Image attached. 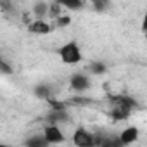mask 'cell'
<instances>
[{
    "label": "cell",
    "mask_w": 147,
    "mask_h": 147,
    "mask_svg": "<svg viewBox=\"0 0 147 147\" xmlns=\"http://www.w3.org/2000/svg\"><path fill=\"white\" fill-rule=\"evenodd\" d=\"M88 71L92 73V75H104V73L107 71V66L104 62H92L88 66Z\"/></svg>",
    "instance_id": "11"
},
{
    "label": "cell",
    "mask_w": 147,
    "mask_h": 147,
    "mask_svg": "<svg viewBox=\"0 0 147 147\" xmlns=\"http://www.w3.org/2000/svg\"><path fill=\"white\" fill-rule=\"evenodd\" d=\"M26 144H28L30 147H45V145H49L47 140H45V137H43V133H42V135H36V137H33V138H28Z\"/></svg>",
    "instance_id": "10"
},
{
    "label": "cell",
    "mask_w": 147,
    "mask_h": 147,
    "mask_svg": "<svg viewBox=\"0 0 147 147\" xmlns=\"http://www.w3.org/2000/svg\"><path fill=\"white\" fill-rule=\"evenodd\" d=\"M57 54H59V57H61V61L64 62V64H78V62H82V59H83V54H82V49H80V45L75 42V40H71V42H66L59 50H57Z\"/></svg>",
    "instance_id": "1"
},
{
    "label": "cell",
    "mask_w": 147,
    "mask_h": 147,
    "mask_svg": "<svg viewBox=\"0 0 147 147\" xmlns=\"http://www.w3.org/2000/svg\"><path fill=\"white\" fill-rule=\"evenodd\" d=\"M138 128L137 126H126L121 133H119V138H121V144L123 145H130V144H135L138 140Z\"/></svg>",
    "instance_id": "7"
},
{
    "label": "cell",
    "mask_w": 147,
    "mask_h": 147,
    "mask_svg": "<svg viewBox=\"0 0 147 147\" xmlns=\"http://www.w3.org/2000/svg\"><path fill=\"white\" fill-rule=\"evenodd\" d=\"M55 2L69 11H80L83 7V0H55Z\"/></svg>",
    "instance_id": "9"
},
{
    "label": "cell",
    "mask_w": 147,
    "mask_h": 147,
    "mask_svg": "<svg viewBox=\"0 0 147 147\" xmlns=\"http://www.w3.org/2000/svg\"><path fill=\"white\" fill-rule=\"evenodd\" d=\"M0 69H2L4 75H12V73H14V69H12V67L9 66V62H5V61L0 62Z\"/></svg>",
    "instance_id": "16"
},
{
    "label": "cell",
    "mask_w": 147,
    "mask_h": 147,
    "mask_svg": "<svg viewBox=\"0 0 147 147\" xmlns=\"http://www.w3.org/2000/svg\"><path fill=\"white\" fill-rule=\"evenodd\" d=\"M109 102L111 106H118V107H123L126 111H133L137 107V102L126 95V94H118V95H109Z\"/></svg>",
    "instance_id": "5"
},
{
    "label": "cell",
    "mask_w": 147,
    "mask_h": 147,
    "mask_svg": "<svg viewBox=\"0 0 147 147\" xmlns=\"http://www.w3.org/2000/svg\"><path fill=\"white\" fill-rule=\"evenodd\" d=\"M140 30H142V33H147V11H145V14H144V18H142Z\"/></svg>",
    "instance_id": "17"
},
{
    "label": "cell",
    "mask_w": 147,
    "mask_h": 147,
    "mask_svg": "<svg viewBox=\"0 0 147 147\" xmlns=\"http://www.w3.org/2000/svg\"><path fill=\"white\" fill-rule=\"evenodd\" d=\"M61 7H62V5H59L55 0H54V4H50V9H49V16H50L52 19H57V18L61 16Z\"/></svg>",
    "instance_id": "13"
},
{
    "label": "cell",
    "mask_w": 147,
    "mask_h": 147,
    "mask_svg": "<svg viewBox=\"0 0 147 147\" xmlns=\"http://www.w3.org/2000/svg\"><path fill=\"white\" fill-rule=\"evenodd\" d=\"M71 23V18L69 16H59L57 19H55V26L57 28H64V26H67Z\"/></svg>",
    "instance_id": "14"
},
{
    "label": "cell",
    "mask_w": 147,
    "mask_h": 147,
    "mask_svg": "<svg viewBox=\"0 0 147 147\" xmlns=\"http://www.w3.org/2000/svg\"><path fill=\"white\" fill-rule=\"evenodd\" d=\"M144 36H145V40H147V33H144Z\"/></svg>",
    "instance_id": "18"
},
{
    "label": "cell",
    "mask_w": 147,
    "mask_h": 147,
    "mask_svg": "<svg viewBox=\"0 0 147 147\" xmlns=\"http://www.w3.org/2000/svg\"><path fill=\"white\" fill-rule=\"evenodd\" d=\"M49 9H50V4L40 0V2H36L33 5V14L36 16V19H43L45 16H49Z\"/></svg>",
    "instance_id": "8"
},
{
    "label": "cell",
    "mask_w": 147,
    "mask_h": 147,
    "mask_svg": "<svg viewBox=\"0 0 147 147\" xmlns=\"http://www.w3.org/2000/svg\"><path fill=\"white\" fill-rule=\"evenodd\" d=\"M28 31L33 35H49L52 31V26L45 19H35L28 24Z\"/></svg>",
    "instance_id": "6"
},
{
    "label": "cell",
    "mask_w": 147,
    "mask_h": 147,
    "mask_svg": "<svg viewBox=\"0 0 147 147\" xmlns=\"http://www.w3.org/2000/svg\"><path fill=\"white\" fill-rule=\"evenodd\" d=\"M35 95H36V97H42V99H45V100H49L50 95H52V92H50V88H49L47 85H38V87L35 88Z\"/></svg>",
    "instance_id": "12"
},
{
    "label": "cell",
    "mask_w": 147,
    "mask_h": 147,
    "mask_svg": "<svg viewBox=\"0 0 147 147\" xmlns=\"http://www.w3.org/2000/svg\"><path fill=\"white\" fill-rule=\"evenodd\" d=\"M43 137L47 140L49 145H54V144H62L64 142V133L61 130V126L57 123H50L43 128Z\"/></svg>",
    "instance_id": "3"
},
{
    "label": "cell",
    "mask_w": 147,
    "mask_h": 147,
    "mask_svg": "<svg viewBox=\"0 0 147 147\" xmlns=\"http://www.w3.org/2000/svg\"><path fill=\"white\" fill-rule=\"evenodd\" d=\"M92 2H94V7H95V11H104L109 0H92Z\"/></svg>",
    "instance_id": "15"
},
{
    "label": "cell",
    "mask_w": 147,
    "mask_h": 147,
    "mask_svg": "<svg viewBox=\"0 0 147 147\" xmlns=\"http://www.w3.org/2000/svg\"><path fill=\"white\" fill-rule=\"evenodd\" d=\"M90 78L83 73H75L71 78H69V87L75 90V92H87L90 88Z\"/></svg>",
    "instance_id": "4"
},
{
    "label": "cell",
    "mask_w": 147,
    "mask_h": 147,
    "mask_svg": "<svg viewBox=\"0 0 147 147\" xmlns=\"http://www.w3.org/2000/svg\"><path fill=\"white\" fill-rule=\"evenodd\" d=\"M73 144L78 145V147H92V145H97L95 142V135L92 131H88L87 128L83 126H78L73 133Z\"/></svg>",
    "instance_id": "2"
}]
</instances>
